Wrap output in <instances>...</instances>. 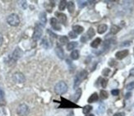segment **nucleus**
Segmentation results:
<instances>
[{
    "mask_svg": "<svg viewBox=\"0 0 134 116\" xmlns=\"http://www.w3.org/2000/svg\"><path fill=\"white\" fill-rule=\"evenodd\" d=\"M105 111V106L104 105H100V107H99V109L97 110V112H99L100 114H101V113H103Z\"/></svg>",
    "mask_w": 134,
    "mask_h": 116,
    "instance_id": "obj_36",
    "label": "nucleus"
},
{
    "mask_svg": "<svg viewBox=\"0 0 134 116\" xmlns=\"http://www.w3.org/2000/svg\"><path fill=\"white\" fill-rule=\"evenodd\" d=\"M70 56H71V58L73 60H77L79 58V51L77 50V49H74V50L72 51L71 54H70Z\"/></svg>",
    "mask_w": 134,
    "mask_h": 116,
    "instance_id": "obj_21",
    "label": "nucleus"
},
{
    "mask_svg": "<svg viewBox=\"0 0 134 116\" xmlns=\"http://www.w3.org/2000/svg\"><path fill=\"white\" fill-rule=\"evenodd\" d=\"M109 72H110L109 68H105V69L103 70V72H102V74L104 76H105V77H107V76L109 75Z\"/></svg>",
    "mask_w": 134,
    "mask_h": 116,
    "instance_id": "obj_32",
    "label": "nucleus"
},
{
    "mask_svg": "<svg viewBox=\"0 0 134 116\" xmlns=\"http://www.w3.org/2000/svg\"><path fill=\"white\" fill-rule=\"evenodd\" d=\"M42 34H43L42 27L40 24H37L36 26V27H35L34 33H33V35H32L33 41H39V40L40 39L41 36H42Z\"/></svg>",
    "mask_w": 134,
    "mask_h": 116,
    "instance_id": "obj_5",
    "label": "nucleus"
},
{
    "mask_svg": "<svg viewBox=\"0 0 134 116\" xmlns=\"http://www.w3.org/2000/svg\"><path fill=\"white\" fill-rule=\"evenodd\" d=\"M131 96H132V93H131V92H128V93L126 94V96H125V98H126V99L130 98V97H131Z\"/></svg>",
    "mask_w": 134,
    "mask_h": 116,
    "instance_id": "obj_39",
    "label": "nucleus"
},
{
    "mask_svg": "<svg viewBox=\"0 0 134 116\" xmlns=\"http://www.w3.org/2000/svg\"><path fill=\"white\" fill-rule=\"evenodd\" d=\"M72 31H74L76 34H81L82 32L84 31V28L81 27V26H79V25H75L72 27Z\"/></svg>",
    "mask_w": 134,
    "mask_h": 116,
    "instance_id": "obj_14",
    "label": "nucleus"
},
{
    "mask_svg": "<svg viewBox=\"0 0 134 116\" xmlns=\"http://www.w3.org/2000/svg\"><path fill=\"white\" fill-rule=\"evenodd\" d=\"M67 1H60L59 5H58V9L60 11H63L66 7H67Z\"/></svg>",
    "mask_w": 134,
    "mask_h": 116,
    "instance_id": "obj_27",
    "label": "nucleus"
},
{
    "mask_svg": "<svg viewBox=\"0 0 134 116\" xmlns=\"http://www.w3.org/2000/svg\"><path fill=\"white\" fill-rule=\"evenodd\" d=\"M109 64L110 66H114V59H110L109 62Z\"/></svg>",
    "mask_w": 134,
    "mask_h": 116,
    "instance_id": "obj_40",
    "label": "nucleus"
},
{
    "mask_svg": "<svg viewBox=\"0 0 134 116\" xmlns=\"http://www.w3.org/2000/svg\"><path fill=\"white\" fill-rule=\"evenodd\" d=\"M101 39L100 38H96V39H95L94 41L91 42V46L92 47V48H98L99 45H100V44H101Z\"/></svg>",
    "mask_w": 134,
    "mask_h": 116,
    "instance_id": "obj_16",
    "label": "nucleus"
},
{
    "mask_svg": "<svg viewBox=\"0 0 134 116\" xmlns=\"http://www.w3.org/2000/svg\"><path fill=\"white\" fill-rule=\"evenodd\" d=\"M107 84H108V80L107 79L104 78V79L101 80V86H102L103 88H105V87H107Z\"/></svg>",
    "mask_w": 134,
    "mask_h": 116,
    "instance_id": "obj_34",
    "label": "nucleus"
},
{
    "mask_svg": "<svg viewBox=\"0 0 134 116\" xmlns=\"http://www.w3.org/2000/svg\"><path fill=\"white\" fill-rule=\"evenodd\" d=\"M22 54H23V52H22V49H21L19 47H16V48L15 49V50L13 51V54H12L11 58L13 61H16L22 56Z\"/></svg>",
    "mask_w": 134,
    "mask_h": 116,
    "instance_id": "obj_8",
    "label": "nucleus"
},
{
    "mask_svg": "<svg viewBox=\"0 0 134 116\" xmlns=\"http://www.w3.org/2000/svg\"><path fill=\"white\" fill-rule=\"evenodd\" d=\"M59 41L61 42V44H67V42H68V38H67V36H65V35H63V36L60 37Z\"/></svg>",
    "mask_w": 134,
    "mask_h": 116,
    "instance_id": "obj_29",
    "label": "nucleus"
},
{
    "mask_svg": "<svg viewBox=\"0 0 134 116\" xmlns=\"http://www.w3.org/2000/svg\"><path fill=\"white\" fill-rule=\"evenodd\" d=\"M126 88L128 90V91H131V90H133L134 89V82H132L130 83H128L127 85Z\"/></svg>",
    "mask_w": 134,
    "mask_h": 116,
    "instance_id": "obj_31",
    "label": "nucleus"
},
{
    "mask_svg": "<svg viewBox=\"0 0 134 116\" xmlns=\"http://www.w3.org/2000/svg\"><path fill=\"white\" fill-rule=\"evenodd\" d=\"M77 4H78L79 8H83L84 7L87 5V1H77Z\"/></svg>",
    "mask_w": 134,
    "mask_h": 116,
    "instance_id": "obj_30",
    "label": "nucleus"
},
{
    "mask_svg": "<svg viewBox=\"0 0 134 116\" xmlns=\"http://www.w3.org/2000/svg\"><path fill=\"white\" fill-rule=\"evenodd\" d=\"M98 99H99V96H98V94L97 93H93L91 96L89 97L88 99V102L89 103H94V102H95V101H98Z\"/></svg>",
    "mask_w": 134,
    "mask_h": 116,
    "instance_id": "obj_19",
    "label": "nucleus"
},
{
    "mask_svg": "<svg viewBox=\"0 0 134 116\" xmlns=\"http://www.w3.org/2000/svg\"><path fill=\"white\" fill-rule=\"evenodd\" d=\"M5 105V98H4V92L0 88V105Z\"/></svg>",
    "mask_w": 134,
    "mask_h": 116,
    "instance_id": "obj_26",
    "label": "nucleus"
},
{
    "mask_svg": "<svg viewBox=\"0 0 134 116\" xmlns=\"http://www.w3.org/2000/svg\"><path fill=\"white\" fill-rule=\"evenodd\" d=\"M100 97H101V99H103V100H105V99L109 97L108 92L106 91H105V90H101L100 92Z\"/></svg>",
    "mask_w": 134,
    "mask_h": 116,
    "instance_id": "obj_28",
    "label": "nucleus"
},
{
    "mask_svg": "<svg viewBox=\"0 0 134 116\" xmlns=\"http://www.w3.org/2000/svg\"><path fill=\"white\" fill-rule=\"evenodd\" d=\"M41 45L44 47V49H49V47H51V44L49 41L48 40L47 37H44L43 40H42V42H41Z\"/></svg>",
    "mask_w": 134,
    "mask_h": 116,
    "instance_id": "obj_17",
    "label": "nucleus"
},
{
    "mask_svg": "<svg viewBox=\"0 0 134 116\" xmlns=\"http://www.w3.org/2000/svg\"><path fill=\"white\" fill-rule=\"evenodd\" d=\"M67 85L64 82L61 81L59 82H58L57 84L55 85L54 87V91L58 95H62V94H64L67 91Z\"/></svg>",
    "mask_w": 134,
    "mask_h": 116,
    "instance_id": "obj_3",
    "label": "nucleus"
},
{
    "mask_svg": "<svg viewBox=\"0 0 134 116\" xmlns=\"http://www.w3.org/2000/svg\"><path fill=\"white\" fill-rule=\"evenodd\" d=\"M39 19H40V22L42 26H45L46 22H47V16H46V13L42 12L40 14V16H39Z\"/></svg>",
    "mask_w": 134,
    "mask_h": 116,
    "instance_id": "obj_13",
    "label": "nucleus"
},
{
    "mask_svg": "<svg viewBox=\"0 0 134 116\" xmlns=\"http://www.w3.org/2000/svg\"><path fill=\"white\" fill-rule=\"evenodd\" d=\"M7 22H8V24L12 26V27H16V26H18L20 23V18L17 14L13 13L8 16Z\"/></svg>",
    "mask_w": 134,
    "mask_h": 116,
    "instance_id": "obj_4",
    "label": "nucleus"
},
{
    "mask_svg": "<svg viewBox=\"0 0 134 116\" xmlns=\"http://www.w3.org/2000/svg\"><path fill=\"white\" fill-rule=\"evenodd\" d=\"M77 45H78V44H77V42H76V41L69 42V43H67V49L68 51L72 50V49L76 48Z\"/></svg>",
    "mask_w": 134,
    "mask_h": 116,
    "instance_id": "obj_20",
    "label": "nucleus"
},
{
    "mask_svg": "<svg viewBox=\"0 0 134 116\" xmlns=\"http://www.w3.org/2000/svg\"><path fill=\"white\" fill-rule=\"evenodd\" d=\"M114 116H125V114H124L123 112H119V113L114 114Z\"/></svg>",
    "mask_w": 134,
    "mask_h": 116,
    "instance_id": "obj_37",
    "label": "nucleus"
},
{
    "mask_svg": "<svg viewBox=\"0 0 134 116\" xmlns=\"http://www.w3.org/2000/svg\"><path fill=\"white\" fill-rule=\"evenodd\" d=\"M111 94L113 95V96H119V91L118 89H114V90H112V91H111Z\"/></svg>",
    "mask_w": 134,
    "mask_h": 116,
    "instance_id": "obj_35",
    "label": "nucleus"
},
{
    "mask_svg": "<svg viewBox=\"0 0 134 116\" xmlns=\"http://www.w3.org/2000/svg\"><path fill=\"white\" fill-rule=\"evenodd\" d=\"M86 40H87V39H86V38L85 36H82V37L81 38V41L82 42H84V43H85V42L86 41Z\"/></svg>",
    "mask_w": 134,
    "mask_h": 116,
    "instance_id": "obj_41",
    "label": "nucleus"
},
{
    "mask_svg": "<svg viewBox=\"0 0 134 116\" xmlns=\"http://www.w3.org/2000/svg\"><path fill=\"white\" fill-rule=\"evenodd\" d=\"M81 88L77 89L76 93L74 94V96H73V101H77L80 99V97H81Z\"/></svg>",
    "mask_w": 134,
    "mask_h": 116,
    "instance_id": "obj_23",
    "label": "nucleus"
},
{
    "mask_svg": "<svg viewBox=\"0 0 134 116\" xmlns=\"http://www.w3.org/2000/svg\"><path fill=\"white\" fill-rule=\"evenodd\" d=\"M3 35L0 34V46L2 45V44H3Z\"/></svg>",
    "mask_w": 134,
    "mask_h": 116,
    "instance_id": "obj_38",
    "label": "nucleus"
},
{
    "mask_svg": "<svg viewBox=\"0 0 134 116\" xmlns=\"http://www.w3.org/2000/svg\"><path fill=\"white\" fill-rule=\"evenodd\" d=\"M68 35H69V37L71 38V39H76V38L77 37V35L74 31H70L68 33Z\"/></svg>",
    "mask_w": 134,
    "mask_h": 116,
    "instance_id": "obj_33",
    "label": "nucleus"
},
{
    "mask_svg": "<svg viewBox=\"0 0 134 116\" xmlns=\"http://www.w3.org/2000/svg\"><path fill=\"white\" fill-rule=\"evenodd\" d=\"M87 75H88L87 71L82 70L76 76V77H75V80H74V85H73V87H74L75 89H77V87L81 83V82L83 81V80H85L86 77H87Z\"/></svg>",
    "mask_w": 134,
    "mask_h": 116,
    "instance_id": "obj_1",
    "label": "nucleus"
},
{
    "mask_svg": "<svg viewBox=\"0 0 134 116\" xmlns=\"http://www.w3.org/2000/svg\"><path fill=\"white\" fill-rule=\"evenodd\" d=\"M128 49H123V50H121V51H119L115 54V57H116L117 59H123L124 58H126L127 56L128 55Z\"/></svg>",
    "mask_w": 134,
    "mask_h": 116,
    "instance_id": "obj_10",
    "label": "nucleus"
},
{
    "mask_svg": "<svg viewBox=\"0 0 134 116\" xmlns=\"http://www.w3.org/2000/svg\"><path fill=\"white\" fill-rule=\"evenodd\" d=\"M17 115L19 116H26L29 113V107L26 104H21L17 108Z\"/></svg>",
    "mask_w": 134,
    "mask_h": 116,
    "instance_id": "obj_7",
    "label": "nucleus"
},
{
    "mask_svg": "<svg viewBox=\"0 0 134 116\" xmlns=\"http://www.w3.org/2000/svg\"><path fill=\"white\" fill-rule=\"evenodd\" d=\"M59 109H70V108H80L78 105L74 104L73 102L70 101L65 98L61 97V101H60V105L58 106Z\"/></svg>",
    "mask_w": 134,
    "mask_h": 116,
    "instance_id": "obj_2",
    "label": "nucleus"
},
{
    "mask_svg": "<svg viewBox=\"0 0 134 116\" xmlns=\"http://www.w3.org/2000/svg\"><path fill=\"white\" fill-rule=\"evenodd\" d=\"M22 7H23V8L26 9L27 8V2H22Z\"/></svg>",
    "mask_w": 134,
    "mask_h": 116,
    "instance_id": "obj_42",
    "label": "nucleus"
},
{
    "mask_svg": "<svg viewBox=\"0 0 134 116\" xmlns=\"http://www.w3.org/2000/svg\"><path fill=\"white\" fill-rule=\"evenodd\" d=\"M50 25L51 27L54 30H61V25H60V22L56 19L55 17H52L50 19Z\"/></svg>",
    "mask_w": 134,
    "mask_h": 116,
    "instance_id": "obj_9",
    "label": "nucleus"
},
{
    "mask_svg": "<svg viewBox=\"0 0 134 116\" xmlns=\"http://www.w3.org/2000/svg\"><path fill=\"white\" fill-rule=\"evenodd\" d=\"M55 15L57 16V17L58 18L59 22L63 24H66V22H67V16H66L65 14L61 13H55Z\"/></svg>",
    "mask_w": 134,
    "mask_h": 116,
    "instance_id": "obj_12",
    "label": "nucleus"
},
{
    "mask_svg": "<svg viewBox=\"0 0 134 116\" xmlns=\"http://www.w3.org/2000/svg\"><path fill=\"white\" fill-rule=\"evenodd\" d=\"M108 29V26L106 24H101L97 28V32L99 34H104Z\"/></svg>",
    "mask_w": 134,
    "mask_h": 116,
    "instance_id": "obj_15",
    "label": "nucleus"
},
{
    "mask_svg": "<svg viewBox=\"0 0 134 116\" xmlns=\"http://www.w3.org/2000/svg\"><path fill=\"white\" fill-rule=\"evenodd\" d=\"M13 79L16 83H19V84L24 83L26 81V77L25 76L23 75V73L19 72L14 73L13 76Z\"/></svg>",
    "mask_w": 134,
    "mask_h": 116,
    "instance_id": "obj_6",
    "label": "nucleus"
},
{
    "mask_svg": "<svg viewBox=\"0 0 134 116\" xmlns=\"http://www.w3.org/2000/svg\"><path fill=\"white\" fill-rule=\"evenodd\" d=\"M67 9H68L69 13H74V11H75V3H73V2H72V1L67 2Z\"/></svg>",
    "mask_w": 134,
    "mask_h": 116,
    "instance_id": "obj_18",
    "label": "nucleus"
},
{
    "mask_svg": "<svg viewBox=\"0 0 134 116\" xmlns=\"http://www.w3.org/2000/svg\"><path fill=\"white\" fill-rule=\"evenodd\" d=\"M86 116H95V115H92V114H90V115L88 114V115H86Z\"/></svg>",
    "mask_w": 134,
    "mask_h": 116,
    "instance_id": "obj_44",
    "label": "nucleus"
},
{
    "mask_svg": "<svg viewBox=\"0 0 134 116\" xmlns=\"http://www.w3.org/2000/svg\"><path fill=\"white\" fill-rule=\"evenodd\" d=\"M95 35V30H94L92 27H91L90 29L87 30V34H86V35H87V39H91L92 37H94Z\"/></svg>",
    "mask_w": 134,
    "mask_h": 116,
    "instance_id": "obj_24",
    "label": "nucleus"
},
{
    "mask_svg": "<svg viewBox=\"0 0 134 116\" xmlns=\"http://www.w3.org/2000/svg\"><path fill=\"white\" fill-rule=\"evenodd\" d=\"M55 52H56V54H57V56L60 58V59H63V58H64V51H63V49L61 46L58 45L56 47Z\"/></svg>",
    "mask_w": 134,
    "mask_h": 116,
    "instance_id": "obj_11",
    "label": "nucleus"
},
{
    "mask_svg": "<svg viewBox=\"0 0 134 116\" xmlns=\"http://www.w3.org/2000/svg\"><path fill=\"white\" fill-rule=\"evenodd\" d=\"M130 74L132 76H134V68H133V69L130 70Z\"/></svg>",
    "mask_w": 134,
    "mask_h": 116,
    "instance_id": "obj_43",
    "label": "nucleus"
},
{
    "mask_svg": "<svg viewBox=\"0 0 134 116\" xmlns=\"http://www.w3.org/2000/svg\"><path fill=\"white\" fill-rule=\"evenodd\" d=\"M91 110H92V106L89 105L84 106L83 109H82V112H83V114H85V115H88Z\"/></svg>",
    "mask_w": 134,
    "mask_h": 116,
    "instance_id": "obj_25",
    "label": "nucleus"
},
{
    "mask_svg": "<svg viewBox=\"0 0 134 116\" xmlns=\"http://www.w3.org/2000/svg\"><path fill=\"white\" fill-rule=\"evenodd\" d=\"M119 30H120V28L116 25H113L111 28H110V33H111L112 35H116Z\"/></svg>",
    "mask_w": 134,
    "mask_h": 116,
    "instance_id": "obj_22",
    "label": "nucleus"
}]
</instances>
